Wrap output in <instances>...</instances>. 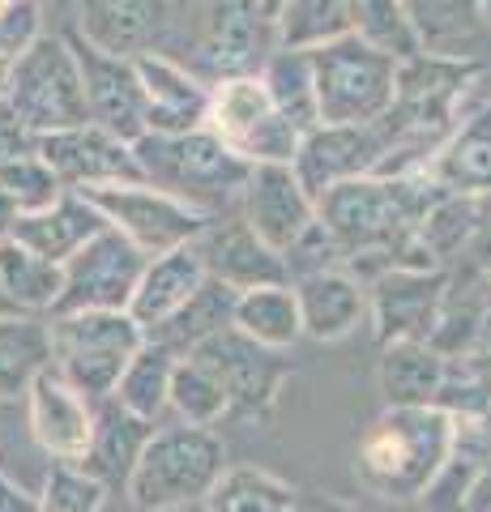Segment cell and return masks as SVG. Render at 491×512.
Listing matches in <instances>:
<instances>
[{
	"label": "cell",
	"mask_w": 491,
	"mask_h": 512,
	"mask_svg": "<svg viewBox=\"0 0 491 512\" xmlns=\"http://www.w3.org/2000/svg\"><path fill=\"white\" fill-rule=\"evenodd\" d=\"M346 13H351V35L372 43L376 52L393 60L419 56V39L406 22L402 0H346Z\"/></svg>",
	"instance_id": "8d00e7d4"
},
{
	"label": "cell",
	"mask_w": 491,
	"mask_h": 512,
	"mask_svg": "<svg viewBox=\"0 0 491 512\" xmlns=\"http://www.w3.org/2000/svg\"><path fill=\"white\" fill-rule=\"evenodd\" d=\"M479 18H483V30L491 35V0H479Z\"/></svg>",
	"instance_id": "f6af8a7d"
},
{
	"label": "cell",
	"mask_w": 491,
	"mask_h": 512,
	"mask_svg": "<svg viewBox=\"0 0 491 512\" xmlns=\"http://www.w3.org/2000/svg\"><path fill=\"white\" fill-rule=\"evenodd\" d=\"M257 5L265 9V18H274V13H278L282 5H287V0H257Z\"/></svg>",
	"instance_id": "bcb514c9"
},
{
	"label": "cell",
	"mask_w": 491,
	"mask_h": 512,
	"mask_svg": "<svg viewBox=\"0 0 491 512\" xmlns=\"http://www.w3.org/2000/svg\"><path fill=\"white\" fill-rule=\"evenodd\" d=\"M52 367V333L43 316L5 312L0 316V402L26 397L30 380Z\"/></svg>",
	"instance_id": "f546056e"
},
{
	"label": "cell",
	"mask_w": 491,
	"mask_h": 512,
	"mask_svg": "<svg viewBox=\"0 0 491 512\" xmlns=\"http://www.w3.org/2000/svg\"><path fill=\"white\" fill-rule=\"evenodd\" d=\"M0 192L13 201L18 214H35V210H47L65 188H60L52 167H47L35 150H26V154L0 163Z\"/></svg>",
	"instance_id": "74e56055"
},
{
	"label": "cell",
	"mask_w": 491,
	"mask_h": 512,
	"mask_svg": "<svg viewBox=\"0 0 491 512\" xmlns=\"http://www.w3.org/2000/svg\"><path fill=\"white\" fill-rule=\"evenodd\" d=\"M150 256L129 244L120 231L103 227L99 235L82 244L65 265H60V299L52 316L65 312H129V299L137 291V278Z\"/></svg>",
	"instance_id": "9c48e42d"
},
{
	"label": "cell",
	"mask_w": 491,
	"mask_h": 512,
	"mask_svg": "<svg viewBox=\"0 0 491 512\" xmlns=\"http://www.w3.org/2000/svg\"><path fill=\"white\" fill-rule=\"evenodd\" d=\"M231 329L240 338L257 342L261 350H287L304 338L299 325V299L291 282H274V286H257V291H240L235 295V312H231Z\"/></svg>",
	"instance_id": "83f0119b"
},
{
	"label": "cell",
	"mask_w": 491,
	"mask_h": 512,
	"mask_svg": "<svg viewBox=\"0 0 491 512\" xmlns=\"http://www.w3.org/2000/svg\"><path fill=\"white\" fill-rule=\"evenodd\" d=\"M167 410L176 414V423H184V427H218L231 414V402L210 367H201L197 359L184 355L171 367Z\"/></svg>",
	"instance_id": "d590c367"
},
{
	"label": "cell",
	"mask_w": 491,
	"mask_h": 512,
	"mask_svg": "<svg viewBox=\"0 0 491 512\" xmlns=\"http://www.w3.org/2000/svg\"><path fill=\"white\" fill-rule=\"evenodd\" d=\"M201 282H205V265H201L197 244L158 252L146 261V269H141L137 291L129 299V316L137 320L141 333H150V329L163 325L171 312H180Z\"/></svg>",
	"instance_id": "d4e9b609"
},
{
	"label": "cell",
	"mask_w": 491,
	"mask_h": 512,
	"mask_svg": "<svg viewBox=\"0 0 491 512\" xmlns=\"http://www.w3.org/2000/svg\"><path fill=\"white\" fill-rule=\"evenodd\" d=\"M39 35H43L39 0H9L0 9V56L5 60H18Z\"/></svg>",
	"instance_id": "ab89813d"
},
{
	"label": "cell",
	"mask_w": 491,
	"mask_h": 512,
	"mask_svg": "<svg viewBox=\"0 0 491 512\" xmlns=\"http://www.w3.org/2000/svg\"><path fill=\"white\" fill-rule=\"evenodd\" d=\"M205 265V278L240 291H257V286H274L287 282V265L278 252H269L252 227L240 214H214L205 222V231L193 239Z\"/></svg>",
	"instance_id": "ac0fdd59"
},
{
	"label": "cell",
	"mask_w": 491,
	"mask_h": 512,
	"mask_svg": "<svg viewBox=\"0 0 491 512\" xmlns=\"http://www.w3.org/2000/svg\"><path fill=\"white\" fill-rule=\"evenodd\" d=\"M171 367H176V355H171L167 346H158V342H146V346H141L137 355L129 359V367H124V376H120L116 393H112V402H116L120 410L137 414V419L158 423V414L167 410Z\"/></svg>",
	"instance_id": "e575fe53"
},
{
	"label": "cell",
	"mask_w": 491,
	"mask_h": 512,
	"mask_svg": "<svg viewBox=\"0 0 491 512\" xmlns=\"http://www.w3.org/2000/svg\"><path fill=\"white\" fill-rule=\"evenodd\" d=\"M82 197L103 214L107 227L120 231L146 256L193 244L205 231V222H210V214H201L188 201L171 197V192H158L150 184H107V188L82 192Z\"/></svg>",
	"instance_id": "ba28073f"
},
{
	"label": "cell",
	"mask_w": 491,
	"mask_h": 512,
	"mask_svg": "<svg viewBox=\"0 0 491 512\" xmlns=\"http://www.w3.org/2000/svg\"><path fill=\"white\" fill-rule=\"evenodd\" d=\"M137 82L141 99H146V133H193L205 128V111H210V86H201V77H193L163 52L137 56Z\"/></svg>",
	"instance_id": "ffe728a7"
},
{
	"label": "cell",
	"mask_w": 491,
	"mask_h": 512,
	"mask_svg": "<svg viewBox=\"0 0 491 512\" xmlns=\"http://www.w3.org/2000/svg\"><path fill=\"white\" fill-rule=\"evenodd\" d=\"M240 218L269 252L287 256V248L316 222V201L304 192L291 163H257L248 167L240 188Z\"/></svg>",
	"instance_id": "4fadbf2b"
},
{
	"label": "cell",
	"mask_w": 491,
	"mask_h": 512,
	"mask_svg": "<svg viewBox=\"0 0 491 512\" xmlns=\"http://www.w3.org/2000/svg\"><path fill=\"white\" fill-rule=\"evenodd\" d=\"M107 491L77 466H52L35 495V512H103Z\"/></svg>",
	"instance_id": "f35d334b"
},
{
	"label": "cell",
	"mask_w": 491,
	"mask_h": 512,
	"mask_svg": "<svg viewBox=\"0 0 491 512\" xmlns=\"http://www.w3.org/2000/svg\"><path fill=\"white\" fill-rule=\"evenodd\" d=\"M77 69H82V90H86V116L90 124L116 133L120 141H133L146 133V99H141V82H137V64L107 56L99 47H90L82 39H69Z\"/></svg>",
	"instance_id": "2e32d148"
},
{
	"label": "cell",
	"mask_w": 491,
	"mask_h": 512,
	"mask_svg": "<svg viewBox=\"0 0 491 512\" xmlns=\"http://www.w3.org/2000/svg\"><path fill=\"white\" fill-rule=\"evenodd\" d=\"M380 158H385L380 124H321L308 137H299L291 167L299 175V184H304V192L316 201L321 192L338 188L346 180L376 175Z\"/></svg>",
	"instance_id": "5bb4252c"
},
{
	"label": "cell",
	"mask_w": 491,
	"mask_h": 512,
	"mask_svg": "<svg viewBox=\"0 0 491 512\" xmlns=\"http://www.w3.org/2000/svg\"><path fill=\"white\" fill-rule=\"evenodd\" d=\"M107 227L103 214L82 197V192H60V197L35 214H18L9 227V239H18L30 252H39L43 261L65 265L69 256L90 244L94 235Z\"/></svg>",
	"instance_id": "603a6c76"
},
{
	"label": "cell",
	"mask_w": 491,
	"mask_h": 512,
	"mask_svg": "<svg viewBox=\"0 0 491 512\" xmlns=\"http://www.w3.org/2000/svg\"><path fill=\"white\" fill-rule=\"evenodd\" d=\"M308 60L321 124H376L389 111L402 60L376 52L372 43L355 35L316 47V52H308Z\"/></svg>",
	"instance_id": "8992f818"
},
{
	"label": "cell",
	"mask_w": 491,
	"mask_h": 512,
	"mask_svg": "<svg viewBox=\"0 0 491 512\" xmlns=\"http://www.w3.org/2000/svg\"><path fill=\"white\" fill-rule=\"evenodd\" d=\"M60 265L43 261L39 252H30L18 239H0V295H5L13 308L26 312V316H39V312H56V299H60Z\"/></svg>",
	"instance_id": "1f68e13d"
},
{
	"label": "cell",
	"mask_w": 491,
	"mask_h": 512,
	"mask_svg": "<svg viewBox=\"0 0 491 512\" xmlns=\"http://www.w3.org/2000/svg\"><path fill=\"white\" fill-rule=\"evenodd\" d=\"M35 154L52 167V175L65 192H90V188H107V184H141L133 146L99 124H82V128L39 137Z\"/></svg>",
	"instance_id": "7c38bea8"
},
{
	"label": "cell",
	"mask_w": 491,
	"mask_h": 512,
	"mask_svg": "<svg viewBox=\"0 0 491 512\" xmlns=\"http://www.w3.org/2000/svg\"><path fill=\"white\" fill-rule=\"evenodd\" d=\"M184 512H201V504H197V508H184Z\"/></svg>",
	"instance_id": "7dc6e473"
},
{
	"label": "cell",
	"mask_w": 491,
	"mask_h": 512,
	"mask_svg": "<svg viewBox=\"0 0 491 512\" xmlns=\"http://www.w3.org/2000/svg\"><path fill=\"white\" fill-rule=\"evenodd\" d=\"M188 359H197L218 376V384L227 389L231 414H265L274 406L282 380H287V363L274 350H261L257 342L240 338L235 329H223L218 338L201 342Z\"/></svg>",
	"instance_id": "9a60e30c"
},
{
	"label": "cell",
	"mask_w": 491,
	"mask_h": 512,
	"mask_svg": "<svg viewBox=\"0 0 491 512\" xmlns=\"http://www.w3.org/2000/svg\"><path fill=\"white\" fill-rule=\"evenodd\" d=\"M5 107H9V116L26 128L30 141L90 124L82 69H77L69 39L39 35L18 60H13Z\"/></svg>",
	"instance_id": "5b68a950"
},
{
	"label": "cell",
	"mask_w": 491,
	"mask_h": 512,
	"mask_svg": "<svg viewBox=\"0 0 491 512\" xmlns=\"http://www.w3.org/2000/svg\"><path fill=\"white\" fill-rule=\"evenodd\" d=\"M299 299V325L304 338L316 342H342L363 325L368 316V286H363L351 269H325V274L295 278Z\"/></svg>",
	"instance_id": "7402d4cb"
},
{
	"label": "cell",
	"mask_w": 491,
	"mask_h": 512,
	"mask_svg": "<svg viewBox=\"0 0 491 512\" xmlns=\"http://www.w3.org/2000/svg\"><path fill=\"white\" fill-rule=\"evenodd\" d=\"M26 150H35V141L26 137V128L9 116L5 103H0V163H5V158H18Z\"/></svg>",
	"instance_id": "60d3db41"
},
{
	"label": "cell",
	"mask_w": 491,
	"mask_h": 512,
	"mask_svg": "<svg viewBox=\"0 0 491 512\" xmlns=\"http://www.w3.org/2000/svg\"><path fill=\"white\" fill-rule=\"evenodd\" d=\"M5 5H9V0H0V9H5Z\"/></svg>",
	"instance_id": "c3c4849f"
},
{
	"label": "cell",
	"mask_w": 491,
	"mask_h": 512,
	"mask_svg": "<svg viewBox=\"0 0 491 512\" xmlns=\"http://www.w3.org/2000/svg\"><path fill=\"white\" fill-rule=\"evenodd\" d=\"M449 274L440 265H398L376 274L368 286V316L376 320V338L385 342H432L445 320Z\"/></svg>",
	"instance_id": "30bf717a"
},
{
	"label": "cell",
	"mask_w": 491,
	"mask_h": 512,
	"mask_svg": "<svg viewBox=\"0 0 491 512\" xmlns=\"http://www.w3.org/2000/svg\"><path fill=\"white\" fill-rule=\"evenodd\" d=\"M462 423L436 406H385L355 448L363 491L380 500H419L449 466Z\"/></svg>",
	"instance_id": "6da1fadb"
},
{
	"label": "cell",
	"mask_w": 491,
	"mask_h": 512,
	"mask_svg": "<svg viewBox=\"0 0 491 512\" xmlns=\"http://www.w3.org/2000/svg\"><path fill=\"white\" fill-rule=\"evenodd\" d=\"M423 175L445 197H491V99L457 120Z\"/></svg>",
	"instance_id": "44dd1931"
},
{
	"label": "cell",
	"mask_w": 491,
	"mask_h": 512,
	"mask_svg": "<svg viewBox=\"0 0 491 512\" xmlns=\"http://www.w3.org/2000/svg\"><path fill=\"white\" fill-rule=\"evenodd\" d=\"M201 512H295V487L261 466H227Z\"/></svg>",
	"instance_id": "836d02e7"
},
{
	"label": "cell",
	"mask_w": 491,
	"mask_h": 512,
	"mask_svg": "<svg viewBox=\"0 0 491 512\" xmlns=\"http://www.w3.org/2000/svg\"><path fill=\"white\" fill-rule=\"evenodd\" d=\"M133 158L141 171V184L158 192L188 201L201 214H218V205L240 197L248 180V163L235 158L210 128H193V133H141L133 141Z\"/></svg>",
	"instance_id": "3957f363"
},
{
	"label": "cell",
	"mask_w": 491,
	"mask_h": 512,
	"mask_svg": "<svg viewBox=\"0 0 491 512\" xmlns=\"http://www.w3.org/2000/svg\"><path fill=\"white\" fill-rule=\"evenodd\" d=\"M470 508H491V453H487V461H483V470H479V478H474V487H470V500H466Z\"/></svg>",
	"instance_id": "7bdbcfd3"
},
{
	"label": "cell",
	"mask_w": 491,
	"mask_h": 512,
	"mask_svg": "<svg viewBox=\"0 0 491 512\" xmlns=\"http://www.w3.org/2000/svg\"><path fill=\"white\" fill-rule=\"evenodd\" d=\"M406 22L419 39V52L474 60L483 52V18L479 0H402Z\"/></svg>",
	"instance_id": "484cf974"
},
{
	"label": "cell",
	"mask_w": 491,
	"mask_h": 512,
	"mask_svg": "<svg viewBox=\"0 0 491 512\" xmlns=\"http://www.w3.org/2000/svg\"><path fill=\"white\" fill-rule=\"evenodd\" d=\"M0 512H35V495L22 491L5 470H0Z\"/></svg>",
	"instance_id": "b9f144b4"
},
{
	"label": "cell",
	"mask_w": 491,
	"mask_h": 512,
	"mask_svg": "<svg viewBox=\"0 0 491 512\" xmlns=\"http://www.w3.org/2000/svg\"><path fill=\"white\" fill-rule=\"evenodd\" d=\"M205 128H210L235 158H244L248 167L295 163L299 133L274 111L261 77L214 82L210 86V111H205Z\"/></svg>",
	"instance_id": "52a82bcc"
},
{
	"label": "cell",
	"mask_w": 491,
	"mask_h": 512,
	"mask_svg": "<svg viewBox=\"0 0 491 512\" xmlns=\"http://www.w3.org/2000/svg\"><path fill=\"white\" fill-rule=\"evenodd\" d=\"M9 73H13V60L0 56V103H5V90H9Z\"/></svg>",
	"instance_id": "ee69618b"
},
{
	"label": "cell",
	"mask_w": 491,
	"mask_h": 512,
	"mask_svg": "<svg viewBox=\"0 0 491 512\" xmlns=\"http://www.w3.org/2000/svg\"><path fill=\"white\" fill-rule=\"evenodd\" d=\"M171 22V0H82L77 39L107 56L137 60L154 52L158 35Z\"/></svg>",
	"instance_id": "d6986e66"
},
{
	"label": "cell",
	"mask_w": 491,
	"mask_h": 512,
	"mask_svg": "<svg viewBox=\"0 0 491 512\" xmlns=\"http://www.w3.org/2000/svg\"><path fill=\"white\" fill-rule=\"evenodd\" d=\"M231 312H235V291L214 278H205L197 291L188 295L180 312H171L163 325L146 333V342L167 346L176 359H184V355H193L201 342H210L223 329H231Z\"/></svg>",
	"instance_id": "f1b7e54d"
},
{
	"label": "cell",
	"mask_w": 491,
	"mask_h": 512,
	"mask_svg": "<svg viewBox=\"0 0 491 512\" xmlns=\"http://www.w3.org/2000/svg\"><path fill=\"white\" fill-rule=\"evenodd\" d=\"M227 470V444L214 427H154L124 495L137 512H184L197 508Z\"/></svg>",
	"instance_id": "7a4b0ae2"
},
{
	"label": "cell",
	"mask_w": 491,
	"mask_h": 512,
	"mask_svg": "<svg viewBox=\"0 0 491 512\" xmlns=\"http://www.w3.org/2000/svg\"><path fill=\"white\" fill-rule=\"evenodd\" d=\"M274 52V26L257 0H201V64L214 82L257 77Z\"/></svg>",
	"instance_id": "8fae6325"
},
{
	"label": "cell",
	"mask_w": 491,
	"mask_h": 512,
	"mask_svg": "<svg viewBox=\"0 0 491 512\" xmlns=\"http://www.w3.org/2000/svg\"><path fill=\"white\" fill-rule=\"evenodd\" d=\"M52 333V372L73 384L90 406L116 393L124 367L146 346L129 312H65L47 320Z\"/></svg>",
	"instance_id": "277c9868"
},
{
	"label": "cell",
	"mask_w": 491,
	"mask_h": 512,
	"mask_svg": "<svg viewBox=\"0 0 491 512\" xmlns=\"http://www.w3.org/2000/svg\"><path fill=\"white\" fill-rule=\"evenodd\" d=\"M150 431H154V423L120 410L112 397H107V402L94 406L90 448H86V457H82L77 470L90 474L107 495L124 491V483H129V474H133L137 457H141V448H146V440H150Z\"/></svg>",
	"instance_id": "cb8c5ba5"
},
{
	"label": "cell",
	"mask_w": 491,
	"mask_h": 512,
	"mask_svg": "<svg viewBox=\"0 0 491 512\" xmlns=\"http://www.w3.org/2000/svg\"><path fill=\"white\" fill-rule=\"evenodd\" d=\"M257 77H261V86L269 94V103H274V111L295 128L299 137H308L312 128H321L308 52H282V47H274Z\"/></svg>",
	"instance_id": "4dcf8cb0"
},
{
	"label": "cell",
	"mask_w": 491,
	"mask_h": 512,
	"mask_svg": "<svg viewBox=\"0 0 491 512\" xmlns=\"http://www.w3.org/2000/svg\"><path fill=\"white\" fill-rule=\"evenodd\" d=\"M269 26H274V47L282 52H316L351 35V13L346 0H287Z\"/></svg>",
	"instance_id": "d6a6232c"
},
{
	"label": "cell",
	"mask_w": 491,
	"mask_h": 512,
	"mask_svg": "<svg viewBox=\"0 0 491 512\" xmlns=\"http://www.w3.org/2000/svg\"><path fill=\"white\" fill-rule=\"evenodd\" d=\"M26 419H30V436L52 457V466H82L94 431V406L73 384L60 380L52 367L30 380Z\"/></svg>",
	"instance_id": "e0dca14e"
},
{
	"label": "cell",
	"mask_w": 491,
	"mask_h": 512,
	"mask_svg": "<svg viewBox=\"0 0 491 512\" xmlns=\"http://www.w3.org/2000/svg\"><path fill=\"white\" fill-rule=\"evenodd\" d=\"M376 380L385 406H436L449 380V355L432 342H385Z\"/></svg>",
	"instance_id": "4316f807"
}]
</instances>
